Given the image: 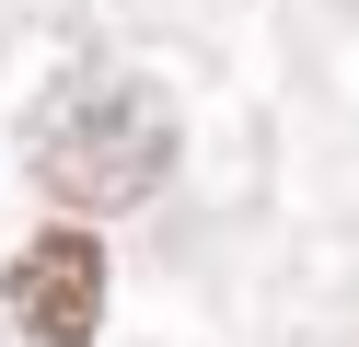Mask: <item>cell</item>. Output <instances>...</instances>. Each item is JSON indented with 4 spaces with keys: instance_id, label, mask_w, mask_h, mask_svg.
<instances>
[{
    "instance_id": "1",
    "label": "cell",
    "mask_w": 359,
    "mask_h": 347,
    "mask_svg": "<svg viewBox=\"0 0 359 347\" xmlns=\"http://www.w3.org/2000/svg\"><path fill=\"white\" fill-rule=\"evenodd\" d=\"M24 162H35V185L93 231L104 208H140L151 185L174 174V104L140 69L93 58V69H70V81H47V104H35V128H24Z\"/></svg>"
},
{
    "instance_id": "2",
    "label": "cell",
    "mask_w": 359,
    "mask_h": 347,
    "mask_svg": "<svg viewBox=\"0 0 359 347\" xmlns=\"http://www.w3.org/2000/svg\"><path fill=\"white\" fill-rule=\"evenodd\" d=\"M0 313L24 324L35 347H93V324H104V243L81 220H47L0 266Z\"/></svg>"
}]
</instances>
